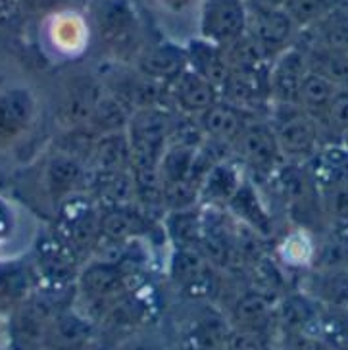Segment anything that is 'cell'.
<instances>
[{
  "label": "cell",
  "instance_id": "42",
  "mask_svg": "<svg viewBox=\"0 0 348 350\" xmlns=\"http://www.w3.org/2000/svg\"><path fill=\"white\" fill-rule=\"evenodd\" d=\"M283 350H335L316 331H297L283 335Z\"/></svg>",
  "mask_w": 348,
  "mask_h": 350
},
{
  "label": "cell",
  "instance_id": "23",
  "mask_svg": "<svg viewBox=\"0 0 348 350\" xmlns=\"http://www.w3.org/2000/svg\"><path fill=\"white\" fill-rule=\"evenodd\" d=\"M92 337V323L85 312L64 308L54 318L49 333V350H81Z\"/></svg>",
  "mask_w": 348,
  "mask_h": 350
},
{
  "label": "cell",
  "instance_id": "33",
  "mask_svg": "<svg viewBox=\"0 0 348 350\" xmlns=\"http://www.w3.org/2000/svg\"><path fill=\"white\" fill-rule=\"evenodd\" d=\"M337 89V85L325 79L323 75H319L316 72H308L304 81L300 85L297 104L304 112L310 113L312 118L321 122V118L327 112L329 104L333 100Z\"/></svg>",
  "mask_w": 348,
  "mask_h": 350
},
{
  "label": "cell",
  "instance_id": "39",
  "mask_svg": "<svg viewBox=\"0 0 348 350\" xmlns=\"http://www.w3.org/2000/svg\"><path fill=\"white\" fill-rule=\"evenodd\" d=\"M319 204L327 224L348 226V181L319 191Z\"/></svg>",
  "mask_w": 348,
  "mask_h": 350
},
{
  "label": "cell",
  "instance_id": "1",
  "mask_svg": "<svg viewBox=\"0 0 348 350\" xmlns=\"http://www.w3.org/2000/svg\"><path fill=\"white\" fill-rule=\"evenodd\" d=\"M89 27L118 60H131L143 51L141 21L133 0H89Z\"/></svg>",
  "mask_w": 348,
  "mask_h": 350
},
{
  "label": "cell",
  "instance_id": "48",
  "mask_svg": "<svg viewBox=\"0 0 348 350\" xmlns=\"http://www.w3.org/2000/svg\"><path fill=\"white\" fill-rule=\"evenodd\" d=\"M347 2H348V0H347Z\"/></svg>",
  "mask_w": 348,
  "mask_h": 350
},
{
  "label": "cell",
  "instance_id": "9",
  "mask_svg": "<svg viewBox=\"0 0 348 350\" xmlns=\"http://www.w3.org/2000/svg\"><path fill=\"white\" fill-rule=\"evenodd\" d=\"M246 0H198V35L215 46H227L246 35Z\"/></svg>",
  "mask_w": 348,
  "mask_h": 350
},
{
  "label": "cell",
  "instance_id": "6",
  "mask_svg": "<svg viewBox=\"0 0 348 350\" xmlns=\"http://www.w3.org/2000/svg\"><path fill=\"white\" fill-rule=\"evenodd\" d=\"M83 258L52 229L35 243L33 278L44 285L46 293H58L77 283Z\"/></svg>",
  "mask_w": 348,
  "mask_h": 350
},
{
  "label": "cell",
  "instance_id": "35",
  "mask_svg": "<svg viewBox=\"0 0 348 350\" xmlns=\"http://www.w3.org/2000/svg\"><path fill=\"white\" fill-rule=\"evenodd\" d=\"M33 273L18 264H0V310L16 308L31 295Z\"/></svg>",
  "mask_w": 348,
  "mask_h": 350
},
{
  "label": "cell",
  "instance_id": "26",
  "mask_svg": "<svg viewBox=\"0 0 348 350\" xmlns=\"http://www.w3.org/2000/svg\"><path fill=\"white\" fill-rule=\"evenodd\" d=\"M277 300L250 288L235 300L231 308V327L267 331L276 323Z\"/></svg>",
  "mask_w": 348,
  "mask_h": 350
},
{
  "label": "cell",
  "instance_id": "16",
  "mask_svg": "<svg viewBox=\"0 0 348 350\" xmlns=\"http://www.w3.org/2000/svg\"><path fill=\"white\" fill-rule=\"evenodd\" d=\"M133 68L148 79L170 85L189 68V52L175 42L148 44L135 58Z\"/></svg>",
  "mask_w": 348,
  "mask_h": 350
},
{
  "label": "cell",
  "instance_id": "19",
  "mask_svg": "<svg viewBox=\"0 0 348 350\" xmlns=\"http://www.w3.org/2000/svg\"><path fill=\"white\" fill-rule=\"evenodd\" d=\"M304 291L323 310H348V268L306 269Z\"/></svg>",
  "mask_w": 348,
  "mask_h": 350
},
{
  "label": "cell",
  "instance_id": "40",
  "mask_svg": "<svg viewBox=\"0 0 348 350\" xmlns=\"http://www.w3.org/2000/svg\"><path fill=\"white\" fill-rule=\"evenodd\" d=\"M224 350H271L269 333L264 329L231 327L227 333Z\"/></svg>",
  "mask_w": 348,
  "mask_h": 350
},
{
  "label": "cell",
  "instance_id": "30",
  "mask_svg": "<svg viewBox=\"0 0 348 350\" xmlns=\"http://www.w3.org/2000/svg\"><path fill=\"white\" fill-rule=\"evenodd\" d=\"M131 113H133V110L129 108V104L122 100L116 93L106 89L94 106L89 127L96 135L125 131L129 125V120H131Z\"/></svg>",
  "mask_w": 348,
  "mask_h": 350
},
{
  "label": "cell",
  "instance_id": "37",
  "mask_svg": "<svg viewBox=\"0 0 348 350\" xmlns=\"http://www.w3.org/2000/svg\"><path fill=\"white\" fill-rule=\"evenodd\" d=\"M338 0H287L283 10L298 27V31H306L316 25L327 12L337 6Z\"/></svg>",
  "mask_w": 348,
  "mask_h": 350
},
{
  "label": "cell",
  "instance_id": "25",
  "mask_svg": "<svg viewBox=\"0 0 348 350\" xmlns=\"http://www.w3.org/2000/svg\"><path fill=\"white\" fill-rule=\"evenodd\" d=\"M89 174H116L131 170V148L125 131L101 135L87 162Z\"/></svg>",
  "mask_w": 348,
  "mask_h": 350
},
{
  "label": "cell",
  "instance_id": "7",
  "mask_svg": "<svg viewBox=\"0 0 348 350\" xmlns=\"http://www.w3.org/2000/svg\"><path fill=\"white\" fill-rule=\"evenodd\" d=\"M64 308L56 306L51 293L29 295L12 308L10 339L18 350H42L46 347L54 318Z\"/></svg>",
  "mask_w": 348,
  "mask_h": 350
},
{
  "label": "cell",
  "instance_id": "15",
  "mask_svg": "<svg viewBox=\"0 0 348 350\" xmlns=\"http://www.w3.org/2000/svg\"><path fill=\"white\" fill-rule=\"evenodd\" d=\"M254 118H260V116L246 112L235 104L219 98L210 110H206L196 120L202 127L208 143L215 144L219 148H233L237 139L241 137V133L246 129V125L250 124Z\"/></svg>",
  "mask_w": 348,
  "mask_h": 350
},
{
  "label": "cell",
  "instance_id": "22",
  "mask_svg": "<svg viewBox=\"0 0 348 350\" xmlns=\"http://www.w3.org/2000/svg\"><path fill=\"white\" fill-rule=\"evenodd\" d=\"M243 175L239 165L227 158H219L206 172L200 183V204L202 206L227 208L229 200L235 196L239 187L243 185Z\"/></svg>",
  "mask_w": 348,
  "mask_h": 350
},
{
  "label": "cell",
  "instance_id": "4",
  "mask_svg": "<svg viewBox=\"0 0 348 350\" xmlns=\"http://www.w3.org/2000/svg\"><path fill=\"white\" fill-rule=\"evenodd\" d=\"M133 279L135 273L123 260L110 262L96 258L83 266L75 288L85 306L96 314L101 312V318H104L116 302H120L125 295L139 287L133 285Z\"/></svg>",
  "mask_w": 348,
  "mask_h": 350
},
{
  "label": "cell",
  "instance_id": "34",
  "mask_svg": "<svg viewBox=\"0 0 348 350\" xmlns=\"http://www.w3.org/2000/svg\"><path fill=\"white\" fill-rule=\"evenodd\" d=\"M231 327H227L226 321L217 316H204L196 321L191 329L187 331L181 339L183 350H217L224 349L227 333Z\"/></svg>",
  "mask_w": 348,
  "mask_h": 350
},
{
  "label": "cell",
  "instance_id": "45",
  "mask_svg": "<svg viewBox=\"0 0 348 350\" xmlns=\"http://www.w3.org/2000/svg\"><path fill=\"white\" fill-rule=\"evenodd\" d=\"M18 4H16V0H0V21L8 20L14 12H18Z\"/></svg>",
  "mask_w": 348,
  "mask_h": 350
},
{
  "label": "cell",
  "instance_id": "8",
  "mask_svg": "<svg viewBox=\"0 0 348 350\" xmlns=\"http://www.w3.org/2000/svg\"><path fill=\"white\" fill-rule=\"evenodd\" d=\"M231 150H235L237 158L252 172V175L262 177V181H267L285 162L276 131L267 118H254L246 125Z\"/></svg>",
  "mask_w": 348,
  "mask_h": 350
},
{
  "label": "cell",
  "instance_id": "41",
  "mask_svg": "<svg viewBox=\"0 0 348 350\" xmlns=\"http://www.w3.org/2000/svg\"><path fill=\"white\" fill-rule=\"evenodd\" d=\"M112 350H168L165 342L150 331L137 329L123 335L112 347Z\"/></svg>",
  "mask_w": 348,
  "mask_h": 350
},
{
  "label": "cell",
  "instance_id": "17",
  "mask_svg": "<svg viewBox=\"0 0 348 350\" xmlns=\"http://www.w3.org/2000/svg\"><path fill=\"white\" fill-rule=\"evenodd\" d=\"M87 164L64 152H54L44 165V189L54 206L68 196L83 193L87 189Z\"/></svg>",
  "mask_w": 348,
  "mask_h": 350
},
{
  "label": "cell",
  "instance_id": "14",
  "mask_svg": "<svg viewBox=\"0 0 348 350\" xmlns=\"http://www.w3.org/2000/svg\"><path fill=\"white\" fill-rule=\"evenodd\" d=\"M219 98V89L214 83H210L191 68H187L168 85V106L191 118H200Z\"/></svg>",
  "mask_w": 348,
  "mask_h": 350
},
{
  "label": "cell",
  "instance_id": "11",
  "mask_svg": "<svg viewBox=\"0 0 348 350\" xmlns=\"http://www.w3.org/2000/svg\"><path fill=\"white\" fill-rule=\"evenodd\" d=\"M39 104L31 89L10 87L0 91V150L20 143L37 120Z\"/></svg>",
  "mask_w": 348,
  "mask_h": 350
},
{
  "label": "cell",
  "instance_id": "47",
  "mask_svg": "<svg viewBox=\"0 0 348 350\" xmlns=\"http://www.w3.org/2000/svg\"><path fill=\"white\" fill-rule=\"evenodd\" d=\"M340 143L345 144V146H347V148H348V133L343 135V139H340Z\"/></svg>",
  "mask_w": 348,
  "mask_h": 350
},
{
  "label": "cell",
  "instance_id": "5",
  "mask_svg": "<svg viewBox=\"0 0 348 350\" xmlns=\"http://www.w3.org/2000/svg\"><path fill=\"white\" fill-rule=\"evenodd\" d=\"M54 231L85 258L101 243V208L89 193H75L56 206Z\"/></svg>",
  "mask_w": 348,
  "mask_h": 350
},
{
  "label": "cell",
  "instance_id": "29",
  "mask_svg": "<svg viewBox=\"0 0 348 350\" xmlns=\"http://www.w3.org/2000/svg\"><path fill=\"white\" fill-rule=\"evenodd\" d=\"M279 262L283 266L297 269H310L316 254V233L304 227L289 229L277 243Z\"/></svg>",
  "mask_w": 348,
  "mask_h": 350
},
{
  "label": "cell",
  "instance_id": "28",
  "mask_svg": "<svg viewBox=\"0 0 348 350\" xmlns=\"http://www.w3.org/2000/svg\"><path fill=\"white\" fill-rule=\"evenodd\" d=\"M165 237L174 248L196 247L202 235V206L183 208V210H170L162 219Z\"/></svg>",
  "mask_w": 348,
  "mask_h": 350
},
{
  "label": "cell",
  "instance_id": "3",
  "mask_svg": "<svg viewBox=\"0 0 348 350\" xmlns=\"http://www.w3.org/2000/svg\"><path fill=\"white\" fill-rule=\"evenodd\" d=\"M267 120L287 162L306 164L327 143L321 124L298 104H271Z\"/></svg>",
  "mask_w": 348,
  "mask_h": 350
},
{
  "label": "cell",
  "instance_id": "38",
  "mask_svg": "<svg viewBox=\"0 0 348 350\" xmlns=\"http://www.w3.org/2000/svg\"><path fill=\"white\" fill-rule=\"evenodd\" d=\"M319 124L323 127L327 143L340 141L343 135L348 133V87H338Z\"/></svg>",
  "mask_w": 348,
  "mask_h": 350
},
{
  "label": "cell",
  "instance_id": "18",
  "mask_svg": "<svg viewBox=\"0 0 348 350\" xmlns=\"http://www.w3.org/2000/svg\"><path fill=\"white\" fill-rule=\"evenodd\" d=\"M227 210L239 224L254 229L258 235H262L266 241L276 237V221L271 217L266 200L260 196L252 181H246V179L243 181L235 196L229 200Z\"/></svg>",
  "mask_w": 348,
  "mask_h": 350
},
{
  "label": "cell",
  "instance_id": "32",
  "mask_svg": "<svg viewBox=\"0 0 348 350\" xmlns=\"http://www.w3.org/2000/svg\"><path fill=\"white\" fill-rule=\"evenodd\" d=\"M302 46L306 49L310 72L323 75L337 87H348V51L325 49L318 44H306V42H302Z\"/></svg>",
  "mask_w": 348,
  "mask_h": 350
},
{
  "label": "cell",
  "instance_id": "44",
  "mask_svg": "<svg viewBox=\"0 0 348 350\" xmlns=\"http://www.w3.org/2000/svg\"><path fill=\"white\" fill-rule=\"evenodd\" d=\"M52 0H16L18 8L25 12H39L44 6H49Z\"/></svg>",
  "mask_w": 348,
  "mask_h": 350
},
{
  "label": "cell",
  "instance_id": "43",
  "mask_svg": "<svg viewBox=\"0 0 348 350\" xmlns=\"http://www.w3.org/2000/svg\"><path fill=\"white\" fill-rule=\"evenodd\" d=\"M154 4L170 14H185L189 8L198 4V0H154Z\"/></svg>",
  "mask_w": 348,
  "mask_h": 350
},
{
  "label": "cell",
  "instance_id": "27",
  "mask_svg": "<svg viewBox=\"0 0 348 350\" xmlns=\"http://www.w3.org/2000/svg\"><path fill=\"white\" fill-rule=\"evenodd\" d=\"M306 44L348 51V2L338 0L337 6L298 37Z\"/></svg>",
  "mask_w": 348,
  "mask_h": 350
},
{
  "label": "cell",
  "instance_id": "36",
  "mask_svg": "<svg viewBox=\"0 0 348 350\" xmlns=\"http://www.w3.org/2000/svg\"><path fill=\"white\" fill-rule=\"evenodd\" d=\"M54 44L66 54L81 51L87 42V25L85 20L73 16V14H62L56 16V25H54Z\"/></svg>",
  "mask_w": 348,
  "mask_h": 350
},
{
  "label": "cell",
  "instance_id": "46",
  "mask_svg": "<svg viewBox=\"0 0 348 350\" xmlns=\"http://www.w3.org/2000/svg\"><path fill=\"white\" fill-rule=\"evenodd\" d=\"M250 6H264V8H283L287 0H246Z\"/></svg>",
  "mask_w": 348,
  "mask_h": 350
},
{
  "label": "cell",
  "instance_id": "10",
  "mask_svg": "<svg viewBox=\"0 0 348 350\" xmlns=\"http://www.w3.org/2000/svg\"><path fill=\"white\" fill-rule=\"evenodd\" d=\"M246 35L254 41L266 60L271 62L276 56L298 41L300 31L283 8H264L248 4Z\"/></svg>",
  "mask_w": 348,
  "mask_h": 350
},
{
  "label": "cell",
  "instance_id": "24",
  "mask_svg": "<svg viewBox=\"0 0 348 350\" xmlns=\"http://www.w3.org/2000/svg\"><path fill=\"white\" fill-rule=\"evenodd\" d=\"M308 172L319 191L348 181V148L340 141L325 143L306 162Z\"/></svg>",
  "mask_w": 348,
  "mask_h": 350
},
{
  "label": "cell",
  "instance_id": "12",
  "mask_svg": "<svg viewBox=\"0 0 348 350\" xmlns=\"http://www.w3.org/2000/svg\"><path fill=\"white\" fill-rule=\"evenodd\" d=\"M104 91H106V85L91 73L73 77L62 91L60 100L56 106V120L62 129L89 125L94 106Z\"/></svg>",
  "mask_w": 348,
  "mask_h": 350
},
{
  "label": "cell",
  "instance_id": "20",
  "mask_svg": "<svg viewBox=\"0 0 348 350\" xmlns=\"http://www.w3.org/2000/svg\"><path fill=\"white\" fill-rule=\"evenodd\" d=\"M150 229L146 212L137 206L101 208V241L127 245L135 239L144 237Z\"/></svg>",
  "mask_w": 348,
  "mask_h": 350
},
{
  "label": "cell",
  "instance_id": "2",
  "mask_svg": "<svg viewBox=\"0 0 348 350\" xmlns=\"http://www.w3.org/2000/svg\"><path fill=\"white\" fill-rule=\"evenodd\" d=\"M175 110L148 106L133 110L125 129L131 148V170H160L165 148L172 143Z\"/></svg>",
  "mask_w": 348,
  "mask_h": 350
},
{
  "label": "cell",
  "instance_id": "31",
  "mask_svg": "<svg viewBox=\"0 0 348 350\" xmlns=\"http://www.w3.org/2000/svg\"><path fill=\"white\" fill-rule=\"evenodd\" d=\"M187 52H189V68L200 73L210 83H214L217 89H222V85L229 75V66L222 46L198 39L191 46H187Z\"/></svg>",
  "mask_w": 348,
  "mask_h": 350
},
{
  "label": "cell",
  "instance_id": "13",
  "mask_svg": "<svg viewBox=\"0 0 348 350\" xmlns=\"http://www.w3.org/2000/svg\"><path fill=\"white\" fill-rule=\"evenodd\" d=\"M308 72L310 66H308L306 49L300 41L276 56L269 64L271 104H297L300 85Z\"/></svg>",
  "mask_w": 348,
  "mask_h": 350
},
{
  "label": "cell",
  "instance_id": "21",
  "mask_svg": "<svg viewBox=\"0 0 348 350\" xmlns=\"http://www.w3.org/2000/svg\"><path fill=\"white\" fill-rule=\"evenodd\" d=\"M321 306L304 291L285 293L276 304V325L283 335L297 331H316Z\"/></svg>",
  "mask_w": 348,
  "mask_h": 350
}]
</instances>
